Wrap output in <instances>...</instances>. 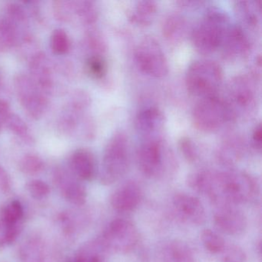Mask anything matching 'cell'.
Masks as SVG:
<instances>
[{"mask_svg": "<svg viewBox=\"0 0 262 262\" xmlns=\"http://www.w3.org/2000/svg\"><path fill=\"white\" fill-rule=\"evenodd\" d=\"M256 79L253 76L239 75L228 83L227 96L223 99L232 112L234 119L255 108L257 102Z\"/></svg>", "mask_w": 262, "mask_h": 262, "instance_id": "52a82bcc", "label": "cell"}, {"mask_svg": "<svg viewBox=\"0 0 262 262\" xmlns=\"http://www.w3.org/2000/svg\"><path fill=\"white\" fill-rule=\"evenodd\" d=\"M168 160L161 137L142 139L136 151V162L144 176L148 178L162 176L169 167Z\"/></svg>", "mask_w": 262, "mask_h": 262, "instance_id": "ba28073f", "label": "cell"}, {"mask_svg": "<svg viewBox=\"0 0 262 262\" xmlns=\"http://www.w3.org/2000/svg\"><path fill=\"white\" fill-rule=\"evenodd\" d=\"M4 118H3L2 114L0 113V132L2 131L3 127H4Z\"/></svg>", "mask_w": 262, "mask_h": 262, "instance_id": "8d00e7d4", "label": "cell"}, {"mask_svg": "<svg viewBox=\"0 0 262 262\" xmlns=\"http://www.w3.org/2000/svg\"><path fill=\"white\" fill-rule=\"evenodd\" d=\"M259 187L254 177L245 171H215L209 199L217 207L247 204L257 199Z\"/></svg>", "mask_w": 262, "mask_h": 262, "instance_id": "6da1fadb", "label": "cell"}, {"mask_svg": "<svg viewBox=\"0 0 262 262\" xmlns=\"http://www.w3.org/2000/svg\"><path fill=\"white\" fill-rule=\"evenodd\" d=\"M72 170L76 177L84 181H90L96 173V164L94 156L86 149L75 151L70 159Z\"/></svg>", "mask_w": 262, "mask_h": 262, "instance_id": "2e32d148", "label": "cell"}, {"mask_svg": "<svg viewBox=\"0 0 262 262\" xmlns=\"http://www.w3.org/2000/svg\"><path fill=\"white\" fill-rule=\"evenodd\" d=\"M222 262H245L246 254L238 245H227L222 252Z\"/></svg>", "mask_w": 262, "mask_h": 262, "instance_id": "1f68e13d", "label": "cell"}, {"mask_svg": "<svg viewBox=\"0 0 262 262\" xmlns=\"http://www.w3.org/2000/svg\"><path fill=\"white\" fill-rule=\"evenodd\" d=\"M134 59L138 69L146 76L162 79L168 74V59L160 44L152 36H145L139 41Z\"/></svg>", "mask_w": 262, "mask_h": 262, "instance_id": "8992f818", "label": "cell"}, {"mask_svg": "<svg viewBox=\"0 0 262 262\" xmlns=\"http://www.w3.org/2000/svg\"><path fill=\"white\" fill-rule=\"evenodd\" d=\"M179 148L182 156L188 162H195L199 159V150L190 138H181L179 141Z\"/></svg>", "mask_w": 262, "mask_h": 262, "instance_id": "4dcf8cb0", "label": "cell"}, {"mask_svg": "<svg viewBox=\"0 0 262 262\" xmlns=\"http://www.w3.org/2000/svg\"><path fill=\"white\" fill-rule=\"evenodd\" d=\"M27 189L32 197L36 199H42L50 193V187L41 180L31 181L27 185Z\"/></svg>", "mask_w": 262, "mask_h": 262, "instance_id": "836d02e7", "label": "cell"}, {"mask_svg": "<svg viewBox=\"0 0 262 262\" xmlns=\"http://www.w3.org/2000/svg\"><path fill=\"white\" fill-rule=\"evenodd\" d=\"M106 251L108 250L102 241H99L82 250L70 262H104Z\"/></svg>", "mask_w": 262, "mask_h": 262, "instance_id": "603a6c76", "label": "cell"}, {"mask_svg": "<svg viewBox=\"0 0 262 262\" xmlns=\"http://www.w3.org/2000/svg\"><path fill=\"white\" fill-rule=\"evenodd\" d=\"M2 82H3L2 76H1V74H0V87H1V85H2Z\"/></svg>", "mask_w": 262, "mask_h": 262, "instance_id": "74e56055", "label": "cell"}, {"mask_svg": "<svg viewBox=\"0 0 262 262\" xmlns=\"http://www.w3.org/2000/svg\"><path fill=\"white\" fill-rule=\"evenodd\" d=\"M158 4L151 0H142L136 3L129 15L133 24L140 27L151 25L157 15Z\"/></svg>", "mask_w": 262, "mask_h": 262, "instance_id": "44dd1931", "label": "cell"}, {"mask_svg": "<svg viewBox=\"0 0 262 262\" xmlns=\"http://www.w3.org/2000/svg\"><path fill=\"white\" fill-rule=\"evenodd\" d=\"M176 212L184 220L192 225H202L206 221L205 206L195 196L187 193H177L172 199Z\"/></svg>", "mask_w": 262, "mask_h": 262, "instance_id": "5bb4252c", "label": "cell"}, {"mask_svg": "<svg viewBox=\"0 0 262 262\" xmlns=\"http://www.w3.org/2000/svg\"><path fill=\"white\" fill-rule=\"evenodd\" d=\"M234 7L236 16L240 21V26L244 25L251 30H257L260 23V9L258 3L237 1L234 3Z\"/></svg>", "mask_w": 262, "mask_h": 262, "instance_id": "ac0fdd59", "label": "cell"}, {"mask_svg": "<svg viewBox=\"0 0 262 262\" xmlns=\"http://www.w3.org/2000/svg\"><path fill=\"white\" fill-rule=\"evenodd\" d=\"M4 125H7L14 134L19 136L21 139L24 140L30 139L28 127L21 118L12 113L11 110H9L4 116Z\"/></svg>", "mask_w": 262, "mask_h": 262, "instance_id": "484cf974", "label": "cell"}, {"mask_svg": "<svg viewBox=\"0 0 262 262\" xmlns=\"http://www.w3.org/2000/svg\"><path fill=\"white\" fill-rule=\"evenodd\" d=\"M19 168L25 174H36L42 171L44 162L39 156L27 155L21 159Z\"/></svg>", "mask_w": 262, "mask_h": 262, "instance_id": "f1b7e54d", "label": "cell"}, {"mask_svg": "<svg viewBox=\"0 0 262 262\" xmlns=\"http://www.w3.org/2000/svg\"><path fill=\"white\" fill-rule=\"evenodd\" d=\"M233 120L232 112L217 95L201 99L192 112L194 126L203 133H214Z\"/></svg>", "mask_w": 262, "mask_h": 262, "instance_id": "5b68a950", "label": "cell"}, {"mask_svg": "<svg viewBox=\"0 0 262 262\" xmlns=\"http://www.w3.org/2000/svg\"><path fill=\"white\" fill-rule=\"evenodd\" d=\"M10 187V180L8 174L4 168H0V188L4 191H8Z\"/></svg>", "mask_w": 262, "mask_h": 262, "instance_id": "d590c367", "label": "cell"}, {"mask_svg": "<svg viewBox=\"0 0 262 262\" xmlns=\"http://www.w3.org/2000/svg\"><path fill=\"white\" fill-rule=\"evenodd\" d=\"M77 6L75 7L76 12L79 13L82 19L88 23L93 24L98 18V11L96 6L92 2L76 3Z\"/></svg>", "mask_w": 262, "mask_h": 262, "instance_id": "d6a6232c", "label": "cell"}, {"mask_svg": "<svg viewBox=\"0 0 262 262\" xmlns=\"http://www.w3.org/2000/svg\"><path fill=\"white\" fill-rule=\"evenodd\" d=\"M223 71L215 61L198 59L185 73V85L190 94L204 99L216 96L223 82Z\"/></svg>", "mask_w": 262, "mask_h": 262, "instance_id": "3957f363", "label": "cell"}, {"mask_svg": "<svg viewBox=\"0 0 262 262\" xmlns=\"http://www.w3.org/2000/svg\"><path fill=\"white\" fill-rule=\"evenodd\" d=\"M162 30V35L168 42L178 43L186 34V20L179 13H171L163 21Z\"/></svg>", "mask_w": 262, "mask_h": 262, "instance_id": "ffe728a7", "label": "cell"}, {"mask_svg": "<svg viewBox=\"0 0 262 262\" xmlns=\"http://www.w3.org/2000/svg\"><path fill=\"white\" fill-rule=\"evenodd\" d=\"M51 48L58 55L65 54L70 49V39L67 33L62 30H55L52 35Z\"/></svg>", "mask_w": 262, "mask_h": 262, "instance_id": "f546056e", "label": "cell"}, {"mask_svg": "<svg viewBox=\"0 0 262 262\" xmlns=\"http://www.w3.org/2000/svg\"><path fill=\"white\" fill-rule=\"evenodd\" d=\"M58 181L64 197L75 205H81L85 203L86 191L85 188L76 179L70 177L66 171L57 173Z\"/></svg>", "mask_w": 262, "mask_h": 262, "instance_id": "d6986e66", "label": "cell"}, {"mask_svg": "<svg viewBox=\"0 0 262 262\" xmlns=\"http://www.w3.org/2000/svg\"><path fill=\"white\" fill-rule=\"evenodd\" d=\"M251 145L257 151H260L262 145V130L260 123L255 125L251 133Z\"/></svg>", "mask_w": 262, "mask_h": 262, "instance_id": "e575fe53", "label": "cell"}, {"mask_svg": "<svg viewBox=\"0 0 262 262\" xmlns=\"http://www.w3.org/2000/svg\"><path fill=\"white\" fill-rule=\"evenodd\" d=\"M17 30L10 19H0V51L14 47L17 42Z\"/></svg>", "mask_w": 262, "mask_h": 262, "instance_id": "cb8c5ba5", "label": "cell"}, {"mask_svg": "<svg viewBox=\"0 0 262 262\" xmlns=\"http://www.w3.org/2000/svg\"><path fill=\"white\" fill-rule=\"evenodd\" d=\"M130 164L129 144L124 132H116L107 142L102 157L100 180L112 185L122 179Z\"/></svg>", "mask_w": 262, "mask_h": 262, "instance_id": "277c9868", "label": "cell"}, {"mask_svg": "<svg viewBox=\"0 0 262 262\" xmlns=\"http://www.w3.org/2000/svg\"><path fill=\"white\" fill-rule=\"evenodd\" d=\"M30 68L35 83L42 90H50L53 86V79L51 70L49 67L48 60L45 54L37 53L33 56L30 63Z\"/></svg>", "mask_w": 262, "mask_h": 262, "instance_id": "7402d4cb", "label": "cell"}, {"mask_svg": "<svg viewBox=\"0 0 262 262\" xmlns=\"http://www.w3.org/2000/svg\"><path fill=\"white\" fill-rule=\"evenodd\" d=\"M15 85L18 99L26 113L33 119H39L47 106V99L38 85L34 81L24 75L17 76Z\"/></svg>", "mask_w": 262, "mask_h": 262, "instance_id": "30bf717a", "label": "cell"}, {"mask_svg": "<svg viewBox=\"0 0 262 262\" xmlns=\"http://www.w3.org/2000/svg\"><path fill=\"white\" fill-rule=\"evenodd\" d=\"M216 228L230 236L242 235L248 228V219L243 211L233 205L217 207L214 214Z\"/></svg>", "mask_w": 262, "mask_h": 262, "instance_id": "7c38bea8", "label": "cell"}, {"mask_svg": "<svg viewBox=\"0 0 262 262\" xmlns=\"http://www.w3.org/2000/svg\"><path fill=\"white\" fill-rule=\"evenodd\" d=\"M87 73L95 79H102L105 77L108 70L107 62L101 55L95 54L86 61Z\"/></svg>", "mask_w": 262, "mask_h": 262, "instance_id": "4316f807", "label": "cell"}, {"mask_svg": "<svg viewBox=\"0 0 262 262\" xmlns=\"http://www.w3.org/2000/svg\"><path fill=\"white\" fill-rule=\"evenodd\" d=\"M165 124L164 113L156 106L142 108L135 119V126L142 139L160 137Z\"/></svg>", "mask_w": 262, "mask_h": 262, "instance_id": "4fadbf2b", "label": "cell"}, {"mask_svg": "<svg viewBox=\"0 0 262 262\" xmlns=\"http://www.w3.org/2000/svg\"><path fill=\"white\" fill-rule=\"evenodd\" d=\"M142 199L140 186L135 182H128L117 188L110 198V204L118 212L129 213L135 211Z\"/></svg>", "mask_w": 262, "mask_h": 262, "instance_id": "9a60e30c", "label": "cell"}, {"mask_svg": "<svg viewBox=\"0 0 262 262\" xmlns=\"http://www.w3.org/2000/svg\"><path fill=\"white\" fill-rule=\"evenodd\" d=\"M251 49V40L245 29L239 24H231L219 50L227 59L236 60L248 56Z\"/></svg>", "mask_w": 262, "mask_h": 262, "instance_id": "8fae6325", "label": "cell"}, {"mask_svg": "<svg viewBox=\"0 0 262 262\" xmlns=\"http://www.w3.org/2000/svg\"><path fill=\"white\" fill-rule=\"evenodd\" d=\"M24 216V209L20 202L13 201L3 211V224L4 226L17 225Z\"/></svg>", "mask_w": 262, "mask_h": 262, "instance_id": "83f0119b", "label": "cell"}, {"mask_svg": "<svg viewBox=\"0 0 262 262\" xmlns=\"http://www.w3.org/2000/svg\"><path fill=\"white\" fill-rule=\"evenodd\" d=\"M201 241L205 249L213 254H222L226 247L225 239L211 229H205L201 234Z\"/></svg>", "mask_w": 262, "mask_h": 262, "instance_id": "d4e9b609", "label": "cell"}, {"mask_svg": "<svg viewBox=\"0 0 262 262\" xmlns=\"http://www.w3.org/2000/svg\"><path fill=\"white\" fill-rule=\"evenodd\" d=\"M160 262H195L189 245L182 241H170L162 246L159 252Z\"/></svg>", "mask_w": 262, "mask_h": 262, "instance_id": "e0dca14e", "label": "cell"}, {"mask_svg": "<svg viewBox=\"0 0 262 262\" xmlns=\"http://www.w3.org/2000/svg\"><path fill=\"white\" fill-rule=\"evenodd\" d=\"M139 237V230L131 221L117 219L108 224L101 241L108 251L128 254L136 248Z\"/></svg>", "mask_w": 262, "mask_h": 262, "instance_id": "9c48e42d", "label": "cell"}, {"mask_svg": "<svg viewBox=\"0 0 262 262\" xmlns=\"http://www.w3.org/2000/svg\"><path fill=\"white\" fill-rule=\"evenodd\" d=\"M231 24L229 17L223 10L209 9L191 30L193 47L205 55L220 50L225 33Z\"/></svg>", "mask_w": 262, "mask_h": 262, "instance_id": "7a4b0ae2", "label": "cell"}]
</instances>
